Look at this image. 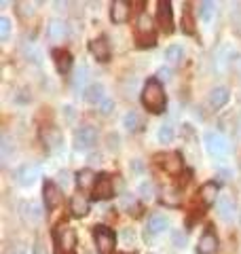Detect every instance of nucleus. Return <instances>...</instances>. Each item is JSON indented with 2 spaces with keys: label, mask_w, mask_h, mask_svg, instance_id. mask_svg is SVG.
I'll use <instances>...</instances> for the list:
<instances>
[{
  "label": "nucleus",
  "mask_w": 241,
  "mask_h": 254,
  "mask_svg": "<svg viewBox=\"0 0 241 254\" xmlns=\"http://www.w3.org/2000/svg\"><path fill=\"white\" fill-rule=\"evenodd\" d=\"M142 104L146 106L150 113H157L161 115L167 106V98H165V91H163V85L159 83V78H150V81L144 85V91H142Z\"/></svg>",
  "instance_id": "nucleus-1"
},
{
  "label": "nucleus",
  "mask_w": 241,
  "mask_h": 254,
  "mask_svg": "<svg viewBox=\"0 0 241 254\" xmlns=\"http://www.w3.org/2000/svg\"><path fill=\"white\" fill-rule=\"evenodd\" d=\"M53 242H55V252L58 254H72V248H74V244H76L74 229L66 225V222H61L53 231Z\"/></svg>",
  "instance_id": "nucleus-2"
},
{
  "label": "nucleus",
  "mask_w": 241,
  "mask_h": 254,
  "mask_svg": "<svg viewBox=\"0 0 241 254\" xmlns=\"http://www.w3.org/2000/svg\"><path fill=\"white\" fill-rule=\"evenodd\" d=\"M205 150L210 153L212 157L216 159H222V157H227L229 155V140L222 136L220 131H210V133H205Z\"/></svg>",
  "instance_id": "nucleus-3"
},
{
  "label": "nucleus",
  "mask_w": 241,
  "mask_h": 254,
  "mask_svg": "<svg viewBox=\"0 0 241 254\" xmlns=\"http://www.w3.org/2000/svg\"><path fill=\"white\" fill-rule=\"evenodd\" d=\"M93 240H95V246H98L100 254H112V252H115L117 235L112 233L108 227H104V225L95 227L93 229Z\"/></svg>",
  "instance_id": "nucleus-4"
},
{
  "label": "nucleus",
  "mask_w": 241,
  "mask_h": 254,
  "mask_svg": "<svg viewBox=\"0 0 241 254\" xmlns=\"http://www.w3.org/2000/svg\"><path fill=\"white\" fill-rule=\"evenodd\" d=\"M98 142V131L93 129L91 125H85V127H78L76 133H74V146L78 150H91Z\"/></svg>",
  "instance_id": "nucleus-5"
},
{
  "label": "nucleus",
  "mask_w": 241,
  "mask_h": 254,
  "mask_svg": "<svg viewBox=\"0 0 241 254\" xmlns=\"http://www.w3.org/2000/svg\"><path fill=\"white\" fill-rule=\"evenodd\" d=\"M15 178H17L19 185L23 187H32L34 182L40 178V168L34 163H23L17 168V172H15Z\"/></svg>",
  "instance_id": "nucleus-6"
},
{
  "label": "nucleus",
  "mask_w": 241,
  "mask_h": 254,
  "mask_svg": "<svg viewBox=\"0 0 241 254\" xmlns=\"http://www.w3.org/2000/svg\"><path fill=\"white\" fill-rule=\"evenodd\" d=\"M40 140H43V144L47 148H51V150H60L61 146V142H63V136H61V131H60V127H55V125H47L40 129Z\"/></svg>",
  "instance_id": "nucleus-7"
},
{
  "label": "nucleus",
  "mask_w": 241,
  "mask_h": 254,
  "mask_svg": "<svg viewBox=\"0 0 241 254\" xmlns=\"http://www.w3.org/2000/svg\"><path fill=\"white\" fill-rule=\"evenodd\" d=\"M138 43H140V47H152L155 45V32H152V21L148 19V15H140Z\"/></svg>",
  "instance_id": "nucleus-8"
},
{
  "label": "nucleus",
  "mask_w": 241,
  "mask_h": 254,
  "mask_svg": "<svg viewBox=\"0 0 241 254\" xmlns=\"http://www.w3.org/2000/svg\"><path fill=\"white\" fill-rule=\"evenodd\" d=\"M115 195V187H112V178L108 174H102L95 180V187H93V197L95 199H110Z\"/></svg>",
  "instance_id": "nucleus-9"
},
{
  "label": "nucleus",
  "mask_w": 241,
  "mask_h": 254,
  "mask_svg": "<svg viewBox=\"0 0 241 254\" xmlns=\"http://www.w3.org/2000/svg\"><path fill=\"white\" fill-rule=\"evenodd\" d=\"M43 201H45V208H47V210H55V208H58V205L61 203V193H60V189L55 187L51 180H47L45 187H43Z\"/></svg>",
  "instance_id": "nucleus-10"
},
{
  "label": "nucleus",
  "mask_w": 241,
  "mask_h": 254,
  "mask_svg": "<svg viewBox=\"0 0 241 254\" xmlns=\"http://www.w3.org/2000/svg\"><path fill=\"white\" fill-rule=\"evenodd\" d=\"M216 210H218V216H220L222 220L231 222L233 218H235L237 205H235V201H233V197H229V195H220V197H218V201H216Z\"/></svg>",
  "instance_id": "nucleus-11"
},
{
  "label": "nucleus",
  "mask_w": 241,
  "mask_h": 254,
  "mask_svg": "<svg viewBox=\"0 0 241 254\" xmlns=\"http://www.w3.org/2000/svg\"><path fill=\"white\" fill-rule=\"evenodd\" d=\"M159 159H163V161H161V165H163V170H165L167 174H172V176H178V174L182 172V168H184L180 153H167V155H159Z\"/></svg>",
  "instance_id": "nucleus-12"
},
{
  "label": "nucleus",
  "mask_w": 241,
  "mask_h": 254,
  "mask_svg": "<svg viewBox=\"0 0 241 254\" xmlns=\"http://www.w3.org/2000/svg\"><path fill=\"white\" fill-rule=\"evenodd\" d=\"M229 98H231V93H229V89L227 87H214V89L207 93V104H210L214 110H220L222 106H227V102H229Z\"/></svg>",
  "instance_id": "nucleus-13"
},
{
  "label": "nucleus",
  "mask_w": 241,
  "mask_h": 254,
  "mask_svg": "<svg viewBox=\"0 0 241 254\" xmlns=\"http://www.w3.org/2000/svg\"><path fill=\"white\" fill-rule=\"evenodd\" d=\"M47 34H49L51 41L60 43V41H63V38H68L70 28H68L66 21H61V19H51L49 26H47Z\"/></svg>",
  "instance_id": "nucleus-14"
},
{
  "label": "nucleus",
  "mask_w": 241,
  "mask_h": 254,
  "mask_svg": "<svg viewBox=\"0 0 241 254\" xmlns=\"http://www.w3.org/2000/svg\"><path fill=\"white\" fill-rule=\"evenodd\" d=\"M220 197V187L216 185V182H205L203 187L199 189V201L203 205H212L218 201Z\"/></svg>",
  "instance_id": "nucleus-15"
},
{
  "label": "nucleus",
  "mask_w": 241,
  "mask_h": 254,
  "mask_svg": "<svg viewBox=\"0 0 241 254\" xmlns=\"http://www.w3.org/2000/svg\"><path fill=\"white\" fill-rule=\"evenodd\" d=\"M83 98H85L87 104H102V102L106 100V89H104L102 83H93L89 87H85Z\"/></svg>",
  "instance_id": "nucleus-16"
},
{
  "label": "nucleus",
  "mask_w": 241,
  "mask_h": 254,
  "mask_svg": "<svg viewBox=\"0 0 241 254\" xmlns=\"http://www.w3.org/2000/svg\"><path fill=\"white\" fill-rule=\"evenodd\" d=\"M216 248H218V237H216V233L212 231V229H207V231L201 235L199 246H197V252L199 254H214Z\"/></svg>",
  "instance_id": "nucleus-17"
},
{
  "label": "nucleus",
  "mask_w": 241,
  "mask_h": 254,
  "mask_svg": "<svg viewBox=\"0 0 241 254\" xmlns=\"http://www.w3.org/2000/svg\"><path fill=\"white\" fill-rule=\"evenodd\" d=\"M146 229H148V235H159L170 229V220H167V216H163V214H152L146 222Z\"/></svg>",
  "instance_id": "nucleus-18"
},
{
  "label": "nucleus",
  "mask_w": 241,
  "mask_h": 254,
  "mask_svg": "<svg viewBox=\"0 0 241 254\" xmlns=\"http://www.w3.org/2000/svg\"><path fill=\"white\" fill-rule=\"evenodd\" d=\"M110 19L115 23H125L127 19H129V2H125V0H117V2H112Z\"/></svg>",
  "instance_id": "nucleus-19"
},
{
  "label": "nucleus",
  "mask_w": 241,
  "mask_h": 254,
  "mask_svg": "<svg viewBox=\"0 0 241 254\" xmlns=\"http://www.w3.org/2000/svg\"><path fill=\"white\" fill-rule=\"evenodd\" d=\"M70 210L74 216L78 218H83L89 214V201H87V197L83 193H76V195H72V199H70Z\"/></svg>",
  "instance_id": "nucleus-20"
},
{
  "label": "nucleus",
  "mask_w": 241,
  "mask_h": 254,
  "mask_svg": "<svg viewBox=\"0 0 241 254\" xmlns=\"http://www.w3.org/2000/svg\"><path fill=\"white\" fill-rule=\"evenodd\" d=\"M159 26L163 32L174 30V17H172V2H159Z\"/></svg>",
  "instance_id": "nucleus-21"
},
{
  "label": "nucleus",
  "mask_w": 241,
  "mask_h": 254,
  "mask_svg": "<svg viewBox=\"0 0 241 254\" xmlns=\"http://www.w3.org/2000/svg\"><path fill=\"white\" fill-rule=\"evenodd\" d=\"M89 49L100 62H108L110 60V45H108L106 38H95V41H91Z\"/></svg>",
  "instance_id": "nucleus-22"
},
{
  "label": "nucleus",
  "mask_w": 241,
  "mask_h": 254,
  "mask_svg": "<svg viewBox=\"0 0 241 254\" xmlns=\"http://www.w3.org/2000/svg\"><path fill=\"white\" fill-rule=\"evenodd\" d=\"M19 210H21V218L26 220V222H30V225H34V222H38L40 220V208L36 203H30V201H21L19 203Z\"/></svg>",
  "instance_id": "nucleus-23"
},
{
  "label": "nucleus",
  "mask_w": 241,
  "mask_h": 254,
  "mask_svg": "<svg viewBox=\"0 0 241 254\" xmlns=\"http://www.w3.org/2000/svg\"><path fill=\"white\" fill-rule=\"evenodd\" d=\"M55 68H58L60 74H68V70L72 68V55L68 51H55Z\"/></svg>",
  "instance_id": "nucleus-24"
},
{
  "label": "nucleus",
  "mask_w": 241,
  "mask_h": 254,
  "mask_svg": "<svg viewBox=\"0 0 241 254\" xmlns=\"http://www.w3.org/2000/svg\"><path fill=\"white\" fill-rule=\"evenodd\" d=\"M214 13H216V4L210 2V0H205V2H199V9H197V15L199 19L203 23H210L214 19Z\"/></svg>",
  "instance_id": "nucleus-25"
},
{
  "label": "nucleus",
  "mask_w": 241,
  "mask_h": 254,
  "mask_svg": "<svg viewBox=\"0 0 241 254\" xmlns=\"http://www.w3.org/2000/svg\"><path fill=\"white\" fill-rule=\"evenodd\" d=\"M95 178L93 176V172L91 170H80L78 174H76V185L80 187V189H89V187H95Z\"/></svg>",
  "instance_id": "nucleus-26"
},
{
  "label": "nucleus",
  "mask_w": 241,
  "mask_h": 254,
  "mask_svg": "<svg viewBox=\"0 0 241 254\" xmlns=\"http://www.w3.org/2000/svg\"><path fill=\"white\" fill-rule=\"evenodd\" d=\"M174 136H176V129H174L172 123H163L159 127V142L161 144H170L174 140Z\"/></svg>",
  "instance_id": "nucleus-27"
},
{
  "label": "nucleus",
  "mask_w": 241,
  "mask_h": 254,
  "mask_svg": "<svg viewBox=\"0 0 241 254\" xmlns=\"http://www.w3.org/2000/svg\"><path fill=\"white\" fill-rule=\"evenodd\" d=\"M182 30H184V34H195V23H192L190 4H184V15H182Z\"/></svg>",
  "instance_id": "nucleus-28"
},
{
  "label": "nucleus",
  "mask_w": 241,
  "mask_h": 254,
  "mask_svg": "<svg viewBox=\"0 0 241 254\" xmlns=\"http://www.w3.org/2000/svg\"><path fill=\"white\" fill-rule=\"evenodd\" d=\"M184 58V51H182V47L180 45H172V47H167V51H165V60L170 62V64H180Z\"/></svg>",
  "instance_id": "nucleus-29"
},
{
  "label": "nucleus",
  "mask_w": 241,
  "mask_h": 254,
  "mask_svg": "<svg viewBox=\"0 0 241 254\" xmlns=\"http://www.w3.org/2000/svg\"><path fill=\"white\" fill-rule=\"evenodd\" d=\"M123 125H125L129 131H135V129H140L142 119H140V115L135 113V110H131V113H127V115H125V119H123Z\"/></svg>",
  "instance_id": "nucleus-30"
},
{
  "label": "nucleus",
  "mask_w": 241,
  "mask_h": 254,
  "mask_svg": "<svg viewBox=\"0 0 241 254\" xmlns=\"http://www.w3.org/2000/svg\"><path fill=\"white\" fill-rule=\"evenodd\" d=\"M11 36V19L0 17V41H6Z\"/></svg>",
  "instance_id": "nucleus-31"
},
{
  "label": "nucleus",
  "mask_w": 241,
  "mask_h": 254,
  "mask_svg": "<svg viewBox=\"0 0 241 254\" xmlns=\"http://www.w3.org/2000/svg\"><path fill=\"white\" fill-rule=\"evenodd\" d=\"M120 208L129 210V214H138V203H135V197H125L123 201H120Z\"/></svg>",
  "instance_id": "nucleus-32"
},
{
  "label": "nucleus",
  "mask_w": 241,
  "mask_h": 254,
  "mask_svg": "<svg viewBox=\"0 0 241 254\" xmlns=\"http://www.w3.org/2000/svg\"><path fill=\"white\" fill-rule=\"evenodd\" d=\"M172 244L176 246V248H184V246H186V233L174 231V233H172Z\"/></svg>",
  "instance_id": "nucleus-33"
},
{
  "label": "nucleus",
  "mask_w": 241,
  "mask_h": 254,
  "mask_svg": "<svg viewBox=\"0 0 241 254\" xmlns=\"http://www.w3.org/2000/svg\"><path fill=\"white\" fill-rule=\"evenodd\" d=\"M140 195L146 197V199H152V195H155V187H152V182H142L140 185Z\"/></svg>",
  "instance_id": "nucleus-34"
},
{
  "label": "nucleus",
  "mask_w": 241,
  "mask_h": 254,
  "mask_svg": "<svg viewBox=\"0 0 241 254\" xmlns=\"http://www.w3.org/2000/svg\"><path fill=\"white\" fill-rule=\"evenodd\" d=\"M123 240H125L127 246H133L135 244V235H133L131 229H123Z\"/></svg>",
  "instance_id": "nucleus-35"
},
{
  "label": "nucleus",
  "mask_w": 241,
  "mask_h": 254,
  "mask_svg": "<svg viewBox=\"0 0 241 254\" xmlns=\"http://www.w3.org/2000/svg\"><path fill=\"white\" fill-rule=\"evenodd\" d=\"M129 170H131L133 174H142V172H144V165H142L140 159H133V161L129 163Z\"/></svg>",
  "instance_id": "nucleus-36"
},
{
  "label": "nucleus",
  "mask_w": 241,
  "mask_h": 254,
  "mask_svg": "<svg viewBox=\"0 0 241 254\" xmlns=\"http://www.w3.org/2000/svg\"><path fill=\"white\" fill-rule=\"evenodd\" d=\"M112 108H115V104H112L110 100H104L102 104H100V113H104V115H110V113H112Z\"/></svg>",
  "instance_id": "nucleus-37"
},
{
  "label": "nucleus",
  "mask_w": 241,
  "mask_h": 254,
  "mask_svg": "<svg viewBox=\"0 0 241 254\" xmlns=\"http://www.w3.org/2000/svg\"><path fill=\"white\" fill-rule=\"evenodd\" d=\"M19 6H23V13H26V15H32V13L36 11V9H34L36 4H32V2H21Z\"/></svg>",
  "instance_id": "nucleus-38"
},
{
  "label": "nucleus",
  "mask_w": 241,
  "mask_h": 254,
  "mask_svg": "<svg viewBox=\"0 0 241 254\" xmlns=\"http://www.w3.org/2000/svg\"><path fill=\"white\" fill-rule=\"evenodd\" d=\"M167 195H176V190H167ZM163 201H165V203H172V205L178 203V199H176V197H165Z\"/></svg>",
  "instance_id": "nucleus-39"
},
{
  "label": "nucleus",
  "mask_w": 241,
  "mask_h": 254,
  "mask_svg": "<svg viewBox=\"0 0 241 254\" xmlns=\"http://www.w3.org/2000/svg\"><path fill=\"white\" fill-rule=\"evenodd\" d=\"M60 180H61V185H63V187H68V185H70V176H68L66 172H61V174H60Z\"/></svg>",
  "instance_id": "nucleus-40"
},
{
  "label": "nucleus",
  "mask_w": 241,
  "mask_h": 254,
  "mask_svg": "<svg viewBox=\"0 0 241 254\" xmlns=\"http://www.w3.org/2000/svg\"><path fill=\"white\" fill-rule=\"evenodd\" d=\"M34 254H47V252H45V248H43V244H40V242H36V244H34Z\"/></svg>",
  "instance_id": "nucleus-41"
},
{
  "label": "nucleus",
  "mask_w": 241,
  "mask_h": 254,
  "mask_svg": "<svg viewBox=\"0 0 241 254\" xmlns=\"http://www.w3.org/2000/svg\"><path fill=\"white\" fill-rule=\"evenodd\" d=\"M159 76H161V78H170V76H172V72H167V70H161Z\"/></svg>",
  "instance_id": "nucleus-42"
},
{
  "label": "nucleus",
  "mask_w": 241,
  "mask_h": 254,
  "mask_svg": "<svg viewBox=\"0 0 241 254\" xmlns=\"http://www.w3.org/2000/svg\"><path fill=\"white\" fill-rule=\"evenodd\" d=\"M127 254H133V252H127Z\"/></svg>",
  "instance_id": "nucleus-43"
}]
</instances>
